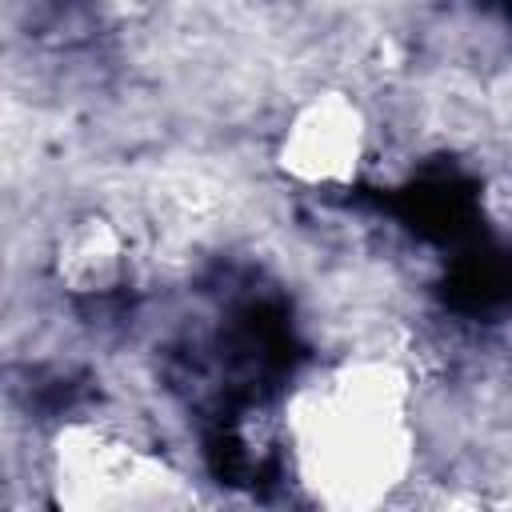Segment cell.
<instances>
[{"label": "cell", "instance_id": "6da1fadb", "mask_svg": "<svg viewBox=\"0 0 512 512\" xmlns=\"http://www.w3.org/2000/svg\"><path fill=\"white\" fill-rule=\"evenodd\" d=\"M412 376L392 356L324 364L284 400V456L324 508H376L416 472Z\"/></svg>", "mask_w": 512, "mask_h": 512}, {"label": "cell", "instance_id": "7a4b0ae2", "mask_svg": "<svg viewBox=\"0 0 512 512\" xmlns=\"http://www.w3.org/2000/svg\"><path fill=\"white\" fill-rule=\"evenodd\" d=\"M48 488L60 508H156L180 504L172 464L100 420H68L48 444Z\"/></svg>", "mask_w": 512, "mask_h": 512}, {"label": "cell", "instance_id": "3957f363", "mask_svg": "<svg viewBox=\"0 0 512 512\" xmlns=\"http://www.w3.org/2000/svg\"><path fill=\"white\" fill-rule=\"evenodd\" d=\"M372 140L368 104L340 84H324L288 108L272 140V168L296 192L340 196L368 172Z\"/></svg>", "mask_w": 512, "mask_h": 512}, {"label": "cell", "instance_id": "277c9868", "mask_svg": "<svg viewBox=\"0 0 512 512\" xmlns=\"http://www.w3.org/2000/svg\"><path fill=\"white\" fill-rule=\"evenodd\" d=\"M48 272L76 300H104L132 276V244L116 216L88 208L64 220L48 248Z\"/></svg>", "mask_w": 512, "mask_h": 512}]
</instances>
